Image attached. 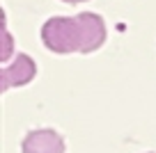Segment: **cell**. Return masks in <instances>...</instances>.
Returning a JSON list of instances; mask_svg holds the SVG:
<instances>
[{
  "label": "cell",
  "instance_id": "1",
  "mask_svg": "<svg viewBox=\"0 0 156 153\" xmlns=\"http://www.w3.org/2000/svg\"><path fill=\"white\" fill-rule=\"evenodd\" d=\"M41 39L44 46L53 53L67 55V53H78V28L76 19H67V16H53L44 23L41 28Z\"/></svg>",
  "mask_w": 156,
  "mask_h": 153
},
{
  "label": "cell",
  "instance_id": "2",
  "mask_svg": "<svg viewBox=\"0 0 156 153\" xmlns=\"http://www.w3.org/2000/svg\"><path fill=\"white\" fill-rule=\"evenodd\" d=\"M78 28V53H92L97 48L103 46L106 41V23L99 14L92 12H83V14L73 16Z\"/></svg>",
  "mask_w": 156,
  "mask_h": 153
},
{
  "label": "cell",
  "instance_id": "3",
  "mask_svg": "<svg viewBox=\"0 0 156 153\" xmlns=\"http://www.w3.org/2000/svg\"><path fill=\"white\" fill-rule=\"evenodd\" d=\"M34 73H37L34 59L30 57V55H25V53H19V57H16L9 66H5L0 71V89L7 91V89H12V87L28 85L34 78Z\"/></svg>",
  "mask_w": 156,
  "mask_h": 153
},
{
  "label": "cell",
  "instance_id": "4",
  "mask_svg": "<svg viewBox=\"0 0 156 153\" xmlns=\"http://www.w3.org/2000/svg\"><path fill=\"white\" fill-rule=\"evenodd\" d=\"M23 153H64V139L51 128H39L25 135L21 144Z\"/></svg>",
  "mask_w": 156,
  "mask_h": 153
},
{
  "label": "cell",
  "instance_id": "5",
  "mask_svg": "<svg viewBox=\"0 0 156 153\" xmlns=\"http://www.w3.org/2000/svg\"><path fill=\"white\" fill-rule=\"evenodd\" d=\"M12 34H9V30H7V25H2V50H0V59L2 62H7V59L12 57Z\"/></svg>",
  "mask_w": 156,
  "mask_h": 153
},
{
  "label": "cell",
  "instance_id": "6",
  "mask_svg": "<svg viewBox=\"0 0 156 153\" xmlns=\"http://www.w3.org/2000/svg\"><path fill=\"white\" fill-rule=\"evenodd\" d=\"M64 2H71V5H76V2H85V0H64Z\"/></svg>",
  "mask_w": 156,
  "mask_h": 153
}]
</instances>
